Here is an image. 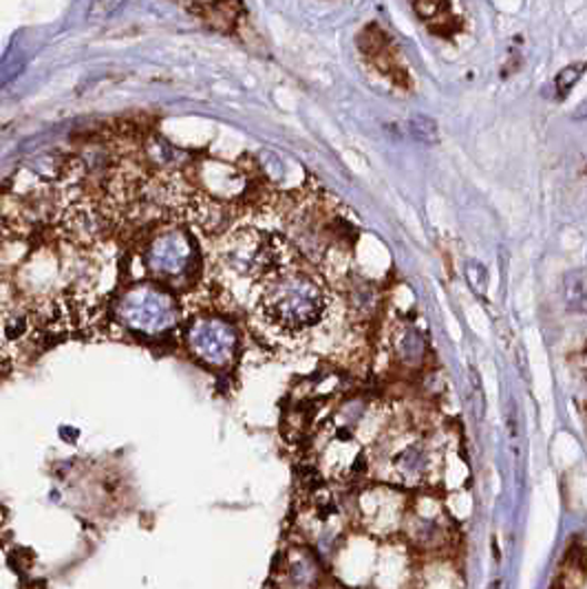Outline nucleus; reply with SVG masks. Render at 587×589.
I'll return each mask as SVG.
<instances>
[{"label":"nucleus","instance_id":"1","mask_svg":"<svg viewBox=\"0 0 587 589\" xmlns=\"http://www.w3.org/2000/svg\"><path fill=\"white\" fill-rule=\"evenodd\" d=\"M329 309L325 281L302 268L288 266L259 286L255 318L259 327L281 340H296L316 329Z\"/></svg>","mask_w":587,"mask_h":589},{"label":"nucleus","instance_id":"2","mask_svg":"<svg viewBox=\"0 0 587 589\" xmlns=\"http://www.w3.org/2000/svg\"><path fill=\"white\" fill-rule=\"evenodd\" d=\"M290 259V246L281 234L250 226L228 230L217 248V263L221 272L259 286L288 268Z\"/></svg>","mask_w":587,"mask_h":589},{"label":"nucleus","instance_id":"3","mask_svg":"<svg viewBox=\"0 0 587 589\" xmlns=\"http://www.w3.org/2000/svg\"><path fill=\"white\" fill-rule=\"evenodd\" d=\"M116 318L138 336L157 338L172 331L181 318L177 298L157 283H138L116 300Z\"/></svg>","mask_w":587,"mask_h":589},{"label":"nucleus","instance_id":"4","mask_svg":"<svg viewBox=\"0 0 587 589\" xmlns=\"http://www.w3.org/2000/svg\"><path fill=\"white\" fill-rule=\"evenodd\" d=\"M145 266L152 279L163 283L188 279L199 266V250L195 237L179 226L159 228L148 239Z\"/></svg>","mask_w":587,"mask_h":589},{"label":"nucleus","instance_id":"5","mask_svg":"<svg viewBox=\"0 0 587 589\" xmlns=\"http://www.w3.org/2000/svg\"><path fill=\"white\" fill-rule=\"evenodd\" d=\"M186 345L190 353L210 369H228L239 356V331L221 316H197L186 327Z\"/></svg>","mask_w":587,"mask_h":589},{"label":"nucleus","instance_id":"6","mask_svg":"<svg viewBox=\"0 0 587 589\" xmlns=\"http://www.w3.org/2000/svg\"><path fill=\"white\" fill-rule=\"evenodd\" d=\"M38 333V316L24 296L11 288H0V358L20 356Z\"/></svg>","mask_w":587,"mask_h":589},{"label":"nucleus","instance_id":"7","mask_svg":"<svg viewBox=\"0 0 587 589\" xmlns=\"http://www.w3.org/2000/svg\"><path fill=\"white\" fill-rule=\"evenodd\" d=\"M394 477L405 486H422L431 475V455L425 446L411 443L402 448L394 461Z\"/></svg>","mask_w":587,"mask_h":589},{"label":"nucleus","instance_id":"8","mask_svg":"<svg viewBox=\"0 0 587 589\" xmlns=\"http://www.w3.org/2000/svg\"><path fill=\"white\" fill-rule=\"evenodd\" d=\"M325 463H327V470L334 475V477H351L360 470V463H362V448L358 443L354 442L349 436H338L336 440H331V443L327 446V452H325Z\"/></svg>","mask_w":587,"mask_h":589},{"label":"nucleus","instance_id":"9","mask_svg":"<svg viewBox=\"0 0 587 589\" xmlns=\"http://www.w3.org/2000/svg\"><path fill=\"white\" fill-rule=\"evenodd\" d=\"M396 351H398V356L405 362L418 365L425 358V351H427L425 336L416 327H411V325L400 327L398 333H396Z\"/></svg>","mask_w":587,"mask_h":589},{"label":"nucleus","instance_id":"10","mask_svg":"<svg viewBox=\"0 0 587 589\" xmlns=\"http://www.w3.org/2000/svg\"><path fill=\"white\" fill-rule=\"evenodd\" d=\"M586 272L573 270L566 277V302L573 311H586Z\"/></svg>","mask_w":587,"mask_h":589},{"label":"nucleus","instance_id":"11","mask_svg":"<svg viewBox=\"0 0 587 589\" xmlns=\"http://www.w3.org/2000/svg\"><path fill=\"white\" fill-rule=\"evenodd\" d=\"M409 131L414 136V140H418L420 144H438L440 142V131L436 120L425 118V116H414L409 120Z\"/></svg>","mask_w":587,"mask_h":589},{"label":"nucleus","instance_id":"12","mask_svg":"<svg viewBox=\"0 0 587 589\" xmlns=\"http://www.w3.org/2000/svg\"><path fill=\"white\" fill-rule=\"evenodd\" d=\"M464 274H466V281H468V286L472 288L475 294H486V288H488V272H486V268H484L481 263H477V261H468Z\"/></svg>","mask_w":587,"mask_h":589},{"label":"nucleus","instance_id":"13","mask_svg":"<svg viewBox=\"0 0 587 589\" xmlns=\"http://www.w3.org/2000/svg\"><path fill=\"white\" fill-rule=\"evenodd\" d=\"M584 69H586L584 62H581V64H575V67H566V69L555 78V87L559 89V98H566L568 91L581 80Z\"/></svg>","mask_w":587,"mask_h":589},{"label":"nucleus","instance_id":"14","mask_svg":"<svg viewBox=\"0 0 587 589\" xmlns=\"http://www.w3.org/2000/svg\"><path fill=\"white\" fill-rule=\"evenodd\" d=\"M444 7V0H416V11L422 18H434L438 16Z\"/></svg>","mask_w":587,"mask_h":589},{"label":"nucleus","instance_id":"15","mask_svg":"<svg viewBox=\"0 0 587 589\" xmlns=\"http://www.w3.org/2000/svg\"><path fill=\"white\" fill-rule=\"evenodd\" d=\"M125 4V0H96V7L105 13V16H109V13H113L116 9H120Z\"/></svg>","mask_w":587,"mask_h":589}]
</instances>
